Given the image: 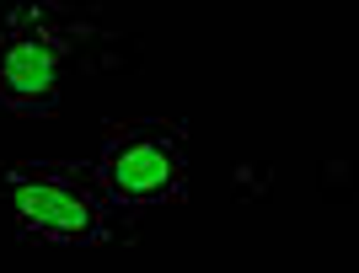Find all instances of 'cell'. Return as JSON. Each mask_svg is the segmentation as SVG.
Wrapping results in <instances>:
<instances>
[{"label": "cell", "instance_id": "6da1fadb", "mask_svg": "<svg viewBox=\"0 0 359 273\" xmlns=\"http://www.w3.org/2000/svg\"><path fill=\"white\" fill-rule=\"evenodd\" d=\"M0 214L22 241L43 246H107L135 209L97 188L86 161H6L0 167Z\"/></svg>", "mask_w": 359, "mask_h": 273}, {"label": "cell", "instance_id": "7a4b0ae2", "mask_svg": "<svg viewBox=\"0 0 359 273\" xmlns=\"http://www.w3.org/2000/svg\"><path fill=\"white\" fill-rule=\"evenodd\" d=\"M113 204L123 209H156L188 198V134L166 118H129L102 123V150L86 161Z\"/></svg>", "mask_w": 359, "mask_h": 273}, {"label": "cell", "instance_id": "3957f363", "mask_svg": "<svg viewBox=\"0 0 359 273\" xmlns=\"http://www.w3.org/2000/svg\"><path fill=\"white\" fill-rule=\"evenodd\" d=\"M65 64H70V32L22 11L0 32V113H16V118L60 113Z\"/></svg>", "mask_w": 359, "mask_h": 273}]
</instances>
